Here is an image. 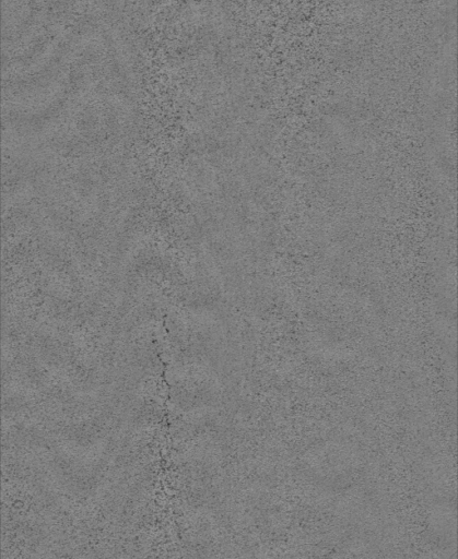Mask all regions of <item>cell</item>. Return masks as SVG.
I'll return each mask as SVG.
<instances>
[{
  "label": "cell",
  "mask_w": 458,
  "mask_h": 559,
  "mask_svg": "<svg viewBox=\"0 0 458 559\" xmlns=\"http://www.w3.org/2000/svg\"><path fill=\"white\" fill-rule=\"evenodd\" d=\"M429 541L440 550H451L457 541V511L455 505L441 502L433 505L427 520Z\"/></svg>",
  "instance_id": "obj_1"
}]
</instances>
